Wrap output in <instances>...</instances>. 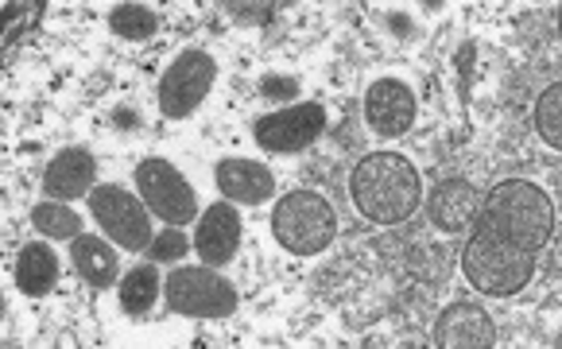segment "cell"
Listing matches in <instances>:
<instances>
[{"instance_id": "11", "label": "cell", "mask_w": 562, "mask_h": 349, "mask_svg": "<svg viewBox=\"0 0 562 349\" xmlns=\"http://www.w3.org/2000/svg\"><path fill=\"white\" fill-rule=\"evenodd\" d=\"M194 249H199L202 264L225 268L240 249V214L229 202H217L206 214L199 217V229H194Z\"/></svg>"}, {"instance_id": "5", "label": "cell", "mask_w": 562, "mask_h": 349, "mask_svg": "<svg viewBox=\"0 0 562 349\" xmlns=\"http://www.w3.org/2000/svg\"><path fill=\"white\" fill-rule=\"evenodd\" d=\"M164 300L175 315L229 318L237 311V288L217 268H171L164 280Z\"/></svg>"}, {"instance_id": "16", "label": "cell", "mask_w": 562, "mask_h": 349, "mask_svg": "<svg viewBox=\"0 0 562 349\" xmlns=\"http://www.w3.org/2000/svg\"><path fill=\"white\" fill-rule=\"evenodd\" d=\"M70 260H75L78 275H82L90 288H113L116 275H121V260H116V249L105 237H90V233L75 237Z\"/></svg>"}, {"instance_id": "1", "label": "cell", "mask_w": 562, "mask_h": 349, "mask_svg": "<svg viewBox=\"0 0 562 349\" xmlns=\"http://www.w3.org/2000/svg\"><path fill=\"white\" fill-rule=\"evenodd\" d=\"M473 225L524 252H543L554 237V202L543 187L528 179H505L481 199Z\"/></svg>"}, {"instance_id": "7", "label": "cell", "mask_w": 562, "mask_h": 349, "mask_svg": "<svg viewBox=\"0 0 562 349\" xmlns=\"http://www.w3.org/2000/svg\"><path fill=\"white\" fill-rule=\"evenodd\" d=\"M214 82H217L214 55H206V50H199V47L182 50L171 67H167V75L159 78V90H156L159 113H164L167 121H182V116H191L194 109L210 98Z\"/></svg>"}, {"instance_id": "3", "label": "cell", "mask_w": 562, "mask_h": 349, "mask_svg": "<svg viewBox=\"0 0 562 349\" xmlns=\"http://www.w3.org/2000/svg\"><path fill=\"white\" fill-rule=\"evenodd\" d=\"M462 275L481 295L508 300V295H520L531 283V275H536V252L516 249V245L501 241L488 229L473 225L470 241L462 249Z\"/></svg>"}, {"instance_id": "15", "label": "cell", "mask_w": 562, "mask_h": 349, "mask_svg": "<svg viewBox=\"0 0 562 349\" xmlns=\"http://www.w3.org/2000/svg\"><path fill=\"white\" fill-rule=\"evenodd\" d=\"M477 210H481V191L470 183V179H458V174L454 179L435 183V191H430V199H427L430 222L447 233L470 229L473 217H477Z\"/></svg>"}, {"instance_id": "2", "label": "cell", "mask_w": 562, "mask_h": 349, "mask_svg": "<svg viewBox=\"0 0 562 349\" xmlns=\"http://www.w3.org/2000/svg\"><path fill=\"white\" fill-rule=\"evenodd\" d=\"M349 194L372 225H400L419 210V171L400 151H372L353 167Z\"/></svg>"}, {"instance_id": "22", "label": "cell", "mask_w": 562, "mask_h": 349, "mask_svg": "<svg viewBox=\"0 0 562 349\" xmlns=\"http://www.w3.org/2000/svg\"><path fill=\"white\" fill-rule=\"evenodd\" d=\"M187 252H191V237L182 233V225H167V229H159L148 245L151 264H179Z\"/></svg>"}, {"instance_id": "13", "label": "cell", "mask_w": 562, "mask_h": 349, "mask_svg": "<svg viewBox=\"0 0 562 349\" xmlns=\"http://www.w3.org/2000/svg\"><path fill=\"white\" fill-rule=\"evenodd\" d=\"M214 183L222 199L240 202V206H260L276 194V174L257 159H222L214 167Z\"/></svg>"}, {"instance_id": "9", "label": "cell", "mask_w": 562, "mask_h": 349, "mask_svg": "<svg viewBox=\"0 0 562 349\" xmlns=\"http://www.w3.org/2000/svg\"><path fill=\"white\" fill-rule=\"evenodd\" d=\"M323 133H326V105H318V101L276 109V113H265L252 125L257 144L265 151H276V156H291V151L311 148Z\"/></svg>"}, {"instance_id": "20", "label": "cell", "mask_w": 562, "mask_h": 349, "mask_svg": "<svg viewBox=\"0 0 562 349\" xmlns=\"http://www.w3.org/2000/svg\"><path fill=\"white\" fill-rule=\"evenodd\" d=\"M32 222L43 237H55V241H67V237L75 241V237H82V217H78L70 206H58L55 199L40 202V206L32 210Z\"/></svg>"}, {"instance_id": "24", "label": "cell", "mask_w": 562, "mask_h": 349, "mask_svg": "<svg viewBox=\"0 0 562 349\" xmlns=\"http://www.w3.org/2000/svg\"><path fill=\"white\" fill-rule=\"evenodd\" d=\"M260 90H265L268 101H288V98H295V93H299V82H295V78H265V86H260Z\"/></svg>"}, {"instance_id": "4", "label": "cell", "mask_w": 562, "mask_h": 349, "mask_svg": "<svg viewBox=\"0 0 562 349\" xmlns=\"http://www.w3.org/2000/svg\"><path fill=\"white\" fill-rule=\"evenodd\" d=\"M272 237L295 257H315L338 237V214L318 191H291L272 214Z\"/></svg>"}, {"instance_id": "23", "label": "cell", "mask_w": 562, "mask_h": 349, "mask_svg": "<svg viewBox=\"0 0 562 349\" xmlns=\"http://www.w3.org/2000/svg\"><path fill=\"white\" fill-rule=\"evenodd\" d=\"M229 16H237L240 24H272V16L280 12V4H225Z\"/></svg>"}, {"instance_id": "17", "label": "cell", "mask_w": 562, "mask_h": 349, "mask_svg": "<svg viewBox=\"0 0 562 349\" xmlns=\"http://www.w3.org/2000/svg\"><path fill=\"white\" fill-rule=\"evenodd\" d=\"M58 280V257L47 241H27L16 257V288L32 300H43Z\"/></svg>"}, {"instance_id": "19", "label": "cell", "mask_w": 562, "mask_h": 349, "mask_svg": "<svg viewBox=\"0 0 562 349\" xmlns=\"http://www.w3.org/2000/svg\"><path fill=\"white\" fill-rule=\"evenodd\" d=\"M109 27H113L121 40L140 43L159 32V16L148 9V4H116V9L109 12Z\"/></svg>"}, {"instance_id": "18", "label": "cell", "mask_w": 562, "mask_h": 349, "mask_svg": "<svg viewBox=\"0 0 562 349\" xmlns=\"http://www.w3.org/2000/svg\"><path fill=\"white\" fill-rule=\"evenodd\" d=\"M159 300V272L151 264H140V268H128V275L121 280V311L124 315H148Z\"/></svg>"}, {"instance_id": "6", "label": "cell", "mask_w": 562, "mask_h": 349, "mask_svg": "<svg viewBox=\"0 0 562 349\" xmlns=\"http://www.w3.org/2000/svg\"><path fill=\"white\" fill-rule=\"evenodd\" d=\"M90 214L98 222V229L105 237H113V245L128 252H148L151 237V210L144 206V199L128 194V187H116V183H105V187H93L90 191Z\"/></svg>"}, {"instance_id": "8", "label": "cell", "mask_w": 562, "mask_h": 349, "mask_svg": "<svg viewBox=\"0 0 562 349\" xmlns=\"http://www.w3.org/2000/svg\"><path fill=\"white\" fill-rule=\"evenodd\" d=\"M136 191H140L144 206L159 214L167 225H187L199 217V199L194 187L187 183V174L171 164V159H140L136 164Z\"/></svg>"}, {"instance_id": "10", "label": "cell", "mask_w": 562, "mask_h": 349, "mask_svg": "<svg viewBox=\"0 0 562 349\" xmlns=\"http://www.w3.org/2000/svg\"><path fill=\"white\" fill-rule=\"evenodd\" d=\"M419 101H415L412 86L400 78H381L364 90V121L376 136H404L415 125Z\"/></svg>"}, {"instance_id": "21", "label": "cell", "mask_w": 562, "mask_h": 349, "mask_svg": "<svg viewBox=\"0 0 562 349\" xmlns=\"http://www.w3.org/2000/svg\"><path fill=\"white\" fill-rule=\"evenodd\" d=\"M536 133L543 136L547 148H562V86H547L543 98L536 101Z\"/></svg>"}, {"instance_id": "12", "label": "cell", "mask_w": 562, "mask_h": 349, "mask_svg": "<svg viewBox=\"0 0 562 349\" xmlns=\"http://www.w3.org/2000/svg\"><path fill=\"white\" fill-rule=\"evenodd\" d=\"M98 183V156L90 148H63L43 171V191L47 199L75 202L93 191Z\"/></svg>"}, {"instance_id": "14", "label": "cell", "mask_w": 562, "mask_h": 349, "mask_svg": "<svg viewBox=\"0 0 562 349\" xmlns=\"http://www.w3.org/2000/svg\"><path fill=\"white\" fill-rule=\"evenodd\" d=\"M435 341L447 349H488L496 346V326L477 303H450L435 323Z\"/></svg>"}]
</instances>
